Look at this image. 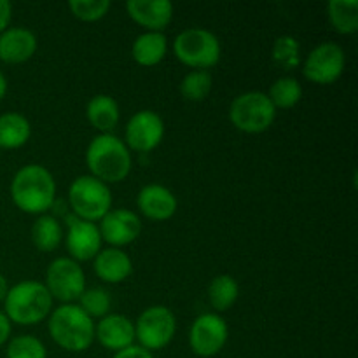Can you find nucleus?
I'll use <instances>...</instances> for the list:
<instances>
[{"label":"nucleus","mask_w":358,"mask_h":358,"mask_svg":"<svg viewBox=\"0 0 358 358\" xmlns=\"http://www.w3.org/2000/svg\"><path fill=\"white\" fill-rule=\"evenodd\" d=\"M212 84L208 70H191L180 80V94L187 101H203L212 91Z\"/></svg>","instance_id":"nucleus-28"},{"label":"nucleus","mask_w":358,"mask_h":358,"mask_svg":"<svg viewBox=\"0 0 358 358\" xmlns=\"http://www.w3.org/2000/svg\"><path fill=\"white\" fill-rule=\"evenodd\" d=\"M31 126L23 114L6 112L0 115V149H20L30 140Z\"/></svg>","instance_id":"nucleus-22"},{"label":"nucleus","mask_w":358,"mask_h":358,"mask_svg":"<svg viewBox=\"0 0 358 358\" xmlns=\"http://www.w3.org/2000/svg\"><path fill=\"white\" fill-rule=\"evenodd\" d=\"M173 52L180 63L192 70H208L220 62V42L213 31L187 28L173 41Z\"/></svg>","instance_id":"nucleus-6"},{"label":"nucleus","mask_w":358,"mask_h":358,"mask_svg":"<svg viewBox=\"0 0 358 358\" xmlns=\"http://www.w3.org/2000/svg\"><path fill=\"white\" fill-rule=\"evenodd\" d=\"M101 234L96 224L77 219L76 215L66 217L65 245L70 259L76 262L93 261L101 250Z\"/></svg>","instance_id":"nucleus-13"},{"label":"nucleus","mask_w":358,"mask_h":358,"mask_svg":"<svg viewBox=\"0 0 358 358\" xmlns=\"http://www.w3.org/2000/svg\"><path fill=\"white\" fill-rule=\"evenodd\" d=\"M93 268L98 278L105 283H121L133 273V262L121 248H101L93 259Z\"/></svg>","instance_id":"nucleus-19"},{"label":"nucleus","mask_w":358,"mask_h":358,"mask_svg":"<svg viewBox=\"0 0 358 358\" xmlns=\"http://www.w3.org/2000/svg\"><path fill=\"white\" fill-rule=\"evenodd\" d=\"M37 51V35L23 27L7 28L0 34V62L20 65Z\"/></svg>","instance_id":"nucleus-18"},{"label":"nucleus","mask_w":358,"mask_h":358,"mask_svg":"<svg viewBox=\"0 0 358 358\" xmlns=\"http://www.w3.org/2000/svg\"><path fill=\"white\" fill-rule=\"evenodd\" d=\"M31 241L41 252H55L63 241V227L59 220L48 213L38 217L31 227Z\"/></svg>","instance_id":"nucleus-24"},{"label":"nucleus","mask_w":358,"mask_h":358,"mask_svg":"<svg viewBox=\"0 0 358 358\" xmlns=\"http://www.w3.org/2000/svg\"><path fill=\"white\" fill-rule=\"evenodd\" d=\"M69 7L77 20L84 23H94L107 16L110 10V2L108 0H72Z\"/></svg>","instance_id":"nucleus-31"},{"label":"nucleus","mask_w":358,"mask_h":358,"mask_svg":"<svg viewBox=\"0 0 358 358\" xmlns=\"http://www.w3.org/2000/svg\"><path fill=\"white\" fill-rule=\"evenodd\" d=\"M164 136V122L154 110H140L128 121L124 129L126 147L135 152H152Z\"/></svg>","instance_id":"nucleus-12"},{"label":"nucleus","mask_w":358,"mask_h":358,"mask_svg":"<svg viewBox=\"0 0 358 358\" xmlns=\"http://www.w3.org/2000/svg\"><path fill=\"white\" fill-rule=\"evenodd\" d=\"M136 206L145 215L147 219L156 220H168L177 213V198L168 187L159 184H149L140 189L136 196Z\"/></svg>","instance_id":"nucleus-17"},{"label":"nucleus","mask_w":358,"mask_h":358,"mask_svg":"<svg viewBox=\"0 0 358 358\" xmlns=\"http://www.w3.org/2000/svg\"><path fill=\"white\" fill-rule=\"evenodd\" d=\"M86 166L91 177L103 184H117L131 171V152L119 136L112 133L96 135L86 150Z\"/></svg>","instance_id":"nucleus-2"},{"label":"nucleus","mask_w":358,"mask_h":358,"mask_svg":"<svg viewBox=\"0 0 358 358\" xmlns=\"http://www.w3.org/2000/svg\"><path fill=\"white\" fill-rule=\"evenodd\" d=\"M77 306L93 320V318H103L107 317L110 311L112 299L110 294L100 287H93V289H86L83 296L79 297V304Z\"/></svg>","instance_id":"nucleus-29"},{"label":"nucleus","mask_w":358,"mask_h":358,"mask_svg":"<svg viewBox=\"0 0 358 358\" xmlns=\"http://www.w3.org/2000/svg\"><path fill=\"white\" fill-rule=\"evenodd\" d=\"M44 285L52 299L73 304L86 290V275L79 262L70 257H58L48 266Z\"/></svg>","instance_id":"nucleus-8"},{"label":"nucleus","mask_w":358,"mask_h":358,"mask_svg":"<svg viewBox=\"0 0 358 358\" xmlns=\"http://www.w3.org/2000/svg\"><path fill=\"white\" fill-rule=\"evenodd\" d=\"M273 62L283 70L299 69L303 59H301V44L292 35H282L273 44Z\"/></svg>","instance_id":"nucleus-27"},{"label":"nucleus","mask_w":358,"mask_h":358,"mask_svg":"<svg viewBox=\"0 0 358 358\" xmlns=\"http://www.w3.org/2000/svg\"><path fill=\"white\" fill-rule=\"evenodd\" d=\"M7 290H9V285H7V280H6V276H3L2 273H0V303H3V299H6Z\"/></svg>","instance_id":"nucleus-35"},{"label":"nucleus","mask_w":358,"mask_h":358,"mask_svg":"<svg viewBox=\"0 0 358 358\" xmlns=\"http://www.w3.org/2000/svg\"><path fill=\"white\" fill-rule=\"evenodd\" d=\"M10 198L21 212L44 215L55 205V177L42 164H24L14 173L10 182Z\"/></svg>","instance_id":"nucleus-1"},{"label":"nucleus","mask_w":358,"mask_h":358,"mask_svg":"<svg viewBox=\"0 0 358 358\" xmlns=\"http://www.w3.org/2000/svg\"><path fill=\"white\" fill-rule=\"evenodd\" d=\"M126 13L147 31H163L173 20V3L170 0H129Z\"/></svg>","instance_id":"nucleus-16"},{"label":"nucleus","mask_w":358,"mask_h":358,"mask_svg":"<svg viewBox=\"0 0 358 358\" xmlns=\"http://www.w3.org/2000/svg\"><path fill=\"white\" fill-rule=\"evenodd\" d=\"M101 240L107 241L110 247L122 248L131 245L142 233V220L135 212L128 208L110 210L98 226Z\"/></svg>","instance_id":"nucleus-14"},{"label":"nucleus","mask_w":358,"mask_h":358,"mask_svg":"<svg viewBox=\"0 0 358 358\" xmlns=\"http://www.w3.org/2000/svg\"><path fill=\"white\" fill-rule=\"evenodd\" d=\"M0 157H2V149H0Z\"/></svg>","instance_id":"nucleus-37"},{"label":"nucleus","mask_w":358,"mask_h":358,"mask_svg":"<svg viewBox=\"0 0 358 358\" xmlns=\"http://www.w3.org/2000/svg\"><path fill=\"white\" fill-rule=\"evenodd\" d=\"M114 358H154V355L149 350L142 348V346L138 345H133L129 346V348H124L121 350V352L115 353Z\"/></svg>","instance_id":"nucleus-32"},{"label":"nucleus","mask_w":358,"mask_h":358,"mask_svg":"<svg viewBox=\"0 0 358 358\" xmlns=\"http://www.w3.org/2000/svg\"><path fill=\"white\" fill-rule=\"evenodd\" d=\"M7 358H48V350L34 336H16L7 345Z\"/></svg>","instance_id":"nucleus-30"},{"label":"nucleus","mask_w":358,"mask_h":358,"mask_svg":"<svg viewBox=\"0 0 358 358\" xmlns=\"http://www.w3.org/2000/svg\"><path fill=\"white\" fill-rule=\"evenodd\" d=\"M86 117L100 135L112 133L121 119L119 103L110 94H94L86 105Z\"/></svg>","instance_id":"nucleus-20"},{"label":"nucleus","mask_w":358,"mask_h":358,"mask_svg":"<svg viewBox=\"0 0 358 358\" xmlns=\"http://www.w3.org/2000/svg\"><path fill=\"white\" fill-rule=\"evenodd\" d=\"M10 331H13V327H10L9 318L6 317V313L0 311V346H3L7 341H9Z\"/></svg>","instance_id":"nucleus-34"},{"label":"nucleus","mask_w":358,"mask_h":358,"mask_svg":"<svg viewBox=\"0 0 358 358\" xmlns=\"http://www.w3.org/2000/svg\"><path fill=\"white\" fill-rule=\"evenodd\" d=\"M94 338L103 348L117 353L135 345V324L124 315L108 313L94 325Z\"/></svg>","instance_id":"nucleus-15"},{"label":"nucleus","mask_w":358,"mask_h":358,"mask_svg":"<svg viewBox=\"0 0 358 358\" xmlns=\"http://www.w3.org/2000/svg\"><path fill=\"white\" fill-rule=\"evenodd\" d=\"M327 17L338 34L355 35L358 31L357 0H331L327 3Z\"/></svg>","instance_id":"nucleus-23"},{"label":"nucleus","mask_w":358,"mask_h":358,"mask_svg":"<svg viewBox=\"0 0 358 358\" xmlns=\"http://www.w3.org/2000/svg\"><path fill=\"white\" fill-rule=\"evenodd\" d=\"M6 94H7V79L2 73V70H0V100H3Z\"/></svg>","instance_id":"nucleus-36"},{"label":"nucleus","mask_w":358,"mask_h":358,"mask_svg":"<svg viewBox=\"0 0 358 358\" xmlns=\"http://www.w3.org/2000/svg\"><path fill=\"white\" fill-rule=\"evenodd\" d=\"M10 17H13V3L7 0H0V34L9 28Z\"/></svg>","instance_id":"nucleus-33"},{"label":"nucleus","mask_w":358,"mask_h":358,"mask_svg":"<svg viewBox=\"0 0 358 358\" xmlns=\"http://www.w3.org/2000/svg\"><path fill=\"white\" fill-rule=\"evenodd\" d=\"M229 329L219 313H203L192 322L189 331V345L198 357L210 358L222 352L227 343Z\"/></svg>","instance_id":"nucleus-11"},{"label":"nucleus","mask_w":358,"mask_h":358,"mask_svg":"<svg viewBox=\"0 0 358 358\" xmlns=\"http://www.w3.org/2000/svg\"><path fill=\"white\" fill-rule=\"evenodd\" d=\"M168 38L163 31H145L138 35L131 45V56L140 66H156L164 59Z\"/></svg>","instance_id":"nucleus-21"},{"label":"nucleus","mask_w":358,"mask_h":358,"mask_svg":"<svg viewBox=\"0 0 358 358\" xmlns=\"http://www.w3.org/2000/svg\"><path fill=\"white\" fill-rule=\"evenodd\" d=\"M177 332V318L173 311L166 306H150L138 317L135 324V338L142 348L163 350L173 339Z\"/></svg>","instance_id":"nucleus-9"},{"label":"nucleus","mask_w":358,"mask_h":358,"mask_svg":"<svg viewBox=\"0 0 358 358\" xmlns=\"http://www.w3.org/2000/svg\"><path fill=\"white\" fill-rule=\"evenodd\" d=\"M266 94L275 108H292L303 98V86L296 77H280L271 84Z\"/></svg>","instance_id":"nucleus-26"},{"label":"nucleus","mask_w":358,"mask_h":358,"mask_svg":"<svg viewBox=\"0 0 358 358\" xmlns=\"http://www.w3.org/2000/svg\"><path fill=\"white\" fill-rule=\"evenodd\" d=\"M346 66L345 49L336 42H324L311 49L303 63V73L310 83L331 86L341 79Z\"/></svg>","instance_id":"nucleus-10"},{"label":"nucleus","mask_w":358,"mask_h":358,"mask_svg":"<svg viewBox=\"0 0 358 358\" xmlns=\"http://www.w3.org/2000/svg\"><path fill=\"white\" fill-rule=\"evenodd\" d=\"M69 203L77 219L94 224L112 210V192L98 178L83 175L70 184Z\"/></svg>","instance_id":"nucleus-5"},{"label":"nucleus","mask_w":358,"mask_h":358,"mask_svg":"<svg viewBox=\"0 0 358 358\" xmlns=\"http://www.w3.org/2000/svg\"><path fill=\"white\" fill-rule=\"evenodd\" d=\"M240 296V285L231 275H219L210 282L208 285V299L215 311L222 313L227 311Z\"/></svg>","instance_id":"nucleus-25"},{"label":"nucleus","mask_w":358,"mask_h":358,"mask_svg":"<svg viewBox=\"0 0 358 358\" xmlns=\"http://www.w3.org/2000/svg\"><path fill=\"white\" fill-rule=\"evenodd\" d=\"M6 317L17 325H35L49 318L52 297L44 283L24 280L7 290L3 299Z\"/></svg>","instance_id":"nucleus-4"},{"label":"nucleus","mask_w":358,"mask_h":358,"mask_svg":"<svg viewBox=\"0 0 358 358\" xmlns=\"http://www.w3.org/2000/svg\"><path fill=\"white\" fill-rule=\"evenodd\" d=\"M276 119V108L268 94L261 91H248L238 94L229 107V121L240 131L248 135L264 133Z\"/></svg>","instance_id":"nucleus-7"},{"label":"nucleus","mask_w":358,"mask_h":358,"mask_svg":"<svg viewBox=\"0 0 358 358\" xmlns=\"http://www.w3.org/2000/svg\"><path fill=\"white\" fill-rule=\"evenodd\" d=\"M48 331L59 348L70 353L86 352L94 341V324L77 304H62L49 315Z\"/></svg>","instance_id":"nucleus-3"}]
</instances>
